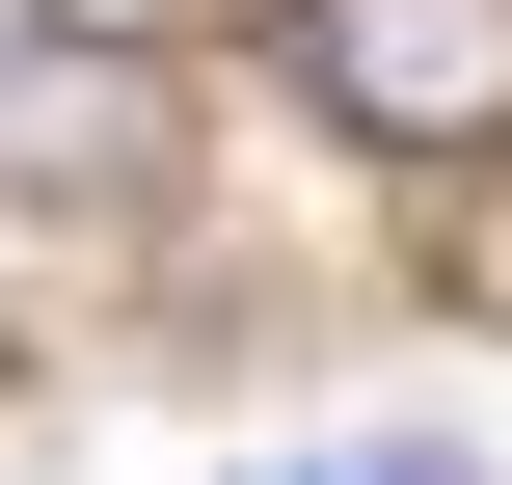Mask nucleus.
<instances>
[{"instance_id":"1","label":"nucleus","mask_w":512,"mask_h":485,"mask_svg":"<svg viewBox=\"0 0 512 485\" xmlns=\"http://www.w3.org/2000/svg\"><path fill=\"white\" fill-rule=\"evenodd\" d=\"M297 81L378 162H459V135H512V0H297Z\"/></svg>"},{"instance_id":"2","label":"nucleus","mask_w":512,"mask_h":485,"mask_svg":"<svg viewBox=\"0 0 512 485\" xmlns=\"http://www.w3.org/2000/svg\"><path fill=\"white\" fill-rule=\"evenodd\" d=\"M0 162L108 216V189H162V81H135V54H81V27H0Z\"/></svg>"},{"instance_id":"3","label":"nucleus","mask_w":512,"mask_h":485,"mask_svg":"<svg viewBox=\"0 0 512 485\" xmlns=\"http://www.w3.org/2000/svg\"><path fill=\"white\" fill-rule=\"evenodd\" d=\"M243 485H486L459 432H324V459H243Z\"/></svg>"}]
</instances>
